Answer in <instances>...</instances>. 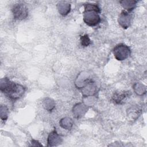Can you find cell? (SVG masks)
Wrapping results in <instances>:
<instances>
[{"instance_id": "7c38bea8", "label": "cell", "mask_w": 147, "mask_h": 147, "mask_svg": "<svg viewBox=\"0 0 147 147\" xmlns=\"http://www.w3.org/2000/svg\"><path fill=\"white\" fill-rule=\"evenodd\" d=\"M43 106L48 111H51L55 107V104L53 100L49 98H46L43 100Z\"/></svg>"}, {"instance_id": "3957f363", "label": "cell", "mask_w": 147, "mask_h": 147, "mask_svg": "<svg viewBox=\"0 0 147 147\" xmlns=\"http://www.w3.org/2000/svg\"><path fill=\"white\" fill-rule=\"evenodd\" d=\"M113 52L117 60L122 61L126 59L130 55L131 50L127 45L121 43L117 45L114 48Z\"/></svg>"}, {"instance_id": "277c9868", "label": "cell", "mask_w": 147, "mask_h": 147, "mask_svg": "<svg viewBox=\"0 0 147 147\" xmlns=\"http://www.w3.org/2000/svg\"><path fill=\"white\" fill-rule=\"evenodd\" d=\"M11 11L15 20H22L25 19L28 16V9L23 3L14 4Z\"/></svg>"}, {"instance_id": "ba28073f", "label": "cell", "mask_w": 147, "mask_h": 147, "mask_svg": "<svg viewBox=\"0 0 147 147\" xmlns=\"http://www.w3.org/2000/svg\"><path fill=\"white\" fill-rule=\"evenodd\" d=\"M59 13L62 16L67 15L71 10V5L65 1H60L57 5Z\"/></svg>"}, {"instance_id": "5b68a950", "label": "cell", "mask_w": 147, "mask_h": 147, "mask_svg": "<svg viewBox=\"0 0 147 147\" xmlns=\"http://www.w3.org/2000/svg\"><path fill=\"white\" fill-rule=\"evenodd\" d=\"M132 18V14L130 12L123 10L118 16V21L122 28L127 29L131 25Z\"/></svg>"}, {"instance_id": "6da1fadb", "label": "cell", "mask_w": 147, "mask_h": 147, "mask_svg": "<svg viewBox=\"0 0 147 147\" xmlns=\"http://www.w3.org/2000/svg\"><path fill=\"white\" fill-rule=\"evenodd\" d=\"M0 90L7 98L11 100H17L24 94L25 86L11 81L7 78H3L0 81Z\"/></svg>"}, {"instance_id": "4fadbf2b", "label": "cell", "mask_w": 147, "mask_h": 147, "mask_svg": "<svg viewBox=\"0 0 147 147\" xmlns=\"http://www.w3.org/2000/svg\"><path fill=\"white\" fill-rule=\"evenodd\" d=\"M1 118L2 121H6L8 118V109L6 106L1 105L0 107Z\"/></svg>"}, {"instance_id": "8992f818", "label": "cell", "mask_w": 147, "mask_h": 147, "mask_svg": "<svg viewBox=\"0 0 147 147\" xmlns=\"http://www.w3.org/2000/svg\"><path fill=\"white\" fill-rule=\"evenodd\" d=\"M63 139L60 134H59L56 129L52 130L48 135V146H55L60 145L62 142Z\"/></svg>"}, {"instance_id": "8fae6325", "label": "cell", "mask_w": 147, "mask_h": 147, "mask_svg": "<svg viewBox=\"0 0 147 147\" xmlns=\"http://www.w3.org/2000/svg\"><path fill=\"white\" fill-rule=\"evenodd\" d=\"M59 123H60V125L61 127H63L65 129L69 130L72 127L73 121L70 118L65 117V118H62L60 121Z\"/></svg>"}, {"instance_id": "7a4b0ae2", "label": "cell", "mask_w": 147, "mask_h": 147, "mask_svg": "<svg viewBox=\"0 0 147 147\" xmlns=\"http://www.w3.org/2000/svg\"><path fill=\"white\" fill-rule=\"evenodd\" d=\"M84 10L83 14L84 22L90 26H95L98 25L100 21L99 14L100 9L97 4L87 3L84 4Z\"/></svg>"}, {"instance_id": "30bf717a", "label": "cell", "mask_w": 147, "mask_h": 147, "mask_svg": "<svg viewBox=\"0 0 147 147\" xmlns=\"http://www.w3.org/2000/svg\"><path fill=\"white\" fill-rule=\"evenodd\" d=\"M75 110H79V111L76 112L75 113H74V114L75 117L79 118L82 115H83V114L87 111V109L86 108L85 105H83L81 103H79L74 107L73 111H75Z\"/></svg>"}, {"instance_id": "52a82bcc", "label": "cell", "mask_w": 147, "mask_h": 147, "mask_svg": "<svg viewBox=\"0 0 147 147\" xmlns=\"http://www.w3.org/2000/svg\"><path fill=\"white\" fill-rule=\"evenodd\" d=\"M130 95V92L129 91L115 92L111 97V100L115 104H122Z\"/></svg>"}, {"instance_id": "5bb4252c", "label": "cell", "mask_w": 147, "mask_h": 147, "mask_svg": "<svg viewBox=\"0 0 147 147\" xmlns=\"http://www.w3.org/2000/svg\"><path fill=\"white\" fill-rule=\"evenodd\" d=\"M80 40L81 44L83 47H87L91 44V41L90 39L88 34H84L83 36H81Z\"/></svg>"}, {"instance_id": "9c48e42d", "label": "cell", "mask_w": 147, "mask_h": 147, "mask_svg": "<svg viewBox=\"0 0 147 147\" xmlns=\"http://www.w3.org/2000/svg\"><path fill=\"white\" fill-rule=\"evenodd\" d=\"M122 6L125 9L127 10L129 12H130L136 6V3L137 1H129V0H123L119 2Z\"/></svg>"}]
</instances>
